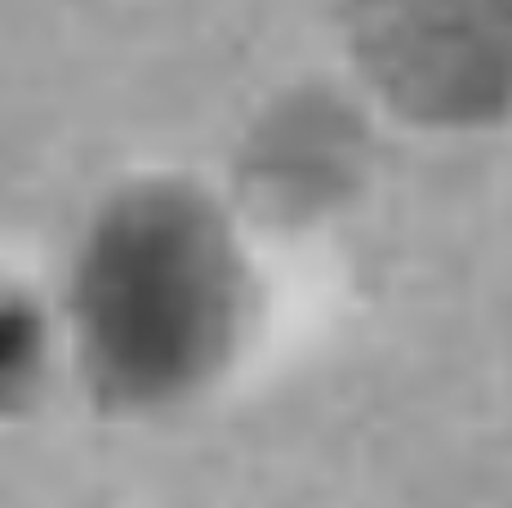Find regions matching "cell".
I'll return each instance as SVG.
<instances>
[{"instance_id":"cell-1","label":"cell","mask_w":512,"mask_h":508,"mask_svg":"<svg viewBox=\"0 0 512 508\" xmlns=\"http://www.w3.org/2000/svg\"><path fill=\"white\" fill-rule=\"evenodd\" d=\"M58 312L63 357L107 410L143 415L205 388L250 312V272L219 201L139 174L85 219Z\"/></svg>"},{"instance_id":"cell-2","label":"cell","mask_w":512,"mask_h":508,"mask_svg":"<svg viewBox=\"0 0 512 508\" xmlns=\"http://www.w3.org/2000/svg\"><path fill=\"white\" fill-rule=\"evenodd\" d=\"M370 36V63L419 112H490L512 99V14H397Z\"/></svg>"},{"instance_id":"cell-3","label":"cell","mask_w":512,"mask_h":508,"mask_svg":"<svg viewBox=\"0 0 512 508\" xmlns=\"http://www.w3.org/2000/svg\"><path fill=\"white\" fill-rule=\"evenodd\" d=\"M58 357L63 335L54 304L14 268H0V428L41 397Z\"/></svg>"}]
</instances>
